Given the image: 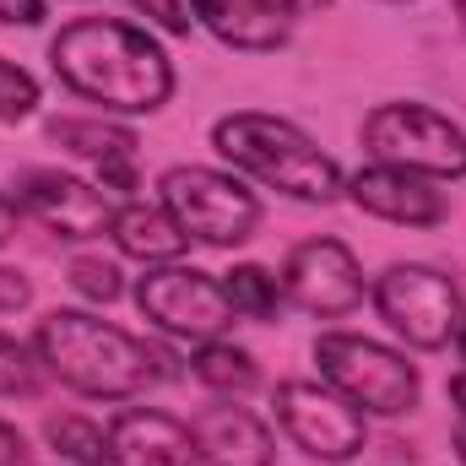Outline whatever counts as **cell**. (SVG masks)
<instances>
[{
    "label": "cell",
    "mask_w": 466,
    "mask_h": 466,
    "mask_svg": "<svg viewBox=\"0 0 466 466\" xmlns=\"http://www.w3.org/2000/svg\"><path fill=\"white\" fill-rule=\"evenodd\" d=\"M190 380L207 385L223 401H238V396H249L260 385V363H255V352L238 348L233 337H212V342L190 348Z\"/></svg>",
    "instance_id": "ac0fdd59"
},
{
    "label": "cell",
    "mask_w": 466,
    "mask_h": 466,
    "mask_svg": "<svg viewBox=\"0 0 466 466\" xmlns=\"http://www.w3.org/2000/svg\"><path fill=\"white\" fill-rule=\"evenodd\" d=\"M352 207L374 223H396V228H440L451 223V190L440 179L390 168V163H363L342 185Z\"/></svg>",
    "instance_id": "7c38bea8"
},
{
    "label": "cell",
    "mask_w": 466,
    "mask_h": 466,
    "mask_svg": "<svg viewBox=\"0 0 466 466\" xmlns=\"http://www.w3.org/2000/svg\"><path fill=\"white\" fill-rule=\"evenodd\" d=\"M125 5H130L136 16H147V22H152L157 33H168V38H190V27H196L185 0H125Z\"/></svg>",
    "instance_id": "cb8c5ba5"
},
{
    "label": "cell",
    "mask_w": 466,
    "mask_h": 466,
    "mask_svg": "<svg viewBox=\"0 0 466 466\" xmlns=\"http://www.w3.org/2000/svg\"><path fill=\"white\" fill-rule=\"evenodd\" d=\"M277 277H282L288 309H299L309 320H342V315H352L369 299V277H363L358 255L342 238H331V233L299 238Z\"/></svg>",
    "instance_id": "30bf717a"
},
{
    "label": "cell",
    "mask_w": 466,
    "mask_h": 466,
    "mask_svg": "<svg viewBox=\"0 0 466 466\" xmlns=\"http://www.w3.org/2000/svg\"><path fill=\"white\" fill-rule=\"evenodd\" d=\"M451 451H456V461L466 466V423H456V434H451Z\"/></svg>",
    "instance_id": "4dcf8cb0"
},
{
    "label": "cell",
    "mask_w": 466,
    "mask_h": 466,
    "mask_svg": "<svg viewBox=\"0 0 466 466\" xmlns=\"http://www.w3.org/2000/svg\"><path fill=\"white\" fill-rule=\"evenodd\" d=\"M44 380L49 374H44L33 342H16V337L0 331V401H33L44 390Z\"/></svg>",
    "instance_id": "7402d4cb"
},
{
    "label": "cell",
    "mask_w": 466,
    "mask_h": 466,
    "mask_svg": "<svg viewBox=\"0 0 466 466\" xmlns=\"http://www.w3.org/2000/svg\"><path fill=\"white\" fill-rule=\"evenodd\" d=\"M49 0H0V27H44Z\"/></svg>",
    "instance_id": "484cf974"
},
{
    "label": "cell",
    "mask_w": 466,
    "mask_h": 466,
    "mask_svg": "<svg viewBox=\"0 0 466 466\" xmlns=\"http://www.w3.org/2000/svg\"><path fill=\"white\" fill-rule=\"evenodd\" d=\"M16 223H22V212H16V201H11V196L0 190V249H5L11 238H16Z\"/></svg>",
    "instance_id": "83f0119b"
},
{
    "label": "cell",
    "mask_w": 466,
    "mask_h": 466,
    "mask_svg": "<svg viewBox=\"0 0 466 466\" xmlns=\"http://www.w3.org/2000/svg\"><path fill=\"white\" fill-rule=\"evenodd\" d=\"M66 282L87 299V304H119L125 299V271H119L115 255H98V249H82V255H71V266H66Z\"/></svg>",
    "instance_id": "44dd1931"
},
{
    "label": "cell",
    "mask_w": 466,
    "mask_h": 466,
    "mask_svg": "<svg viewBox=\"0 0 466 466\" xmlns=\"http://www.w3.org/2000/svg\"><path fill=\"white\" fill-rule=\"evenodd\" d=\"M27 456H33V451H27V440H22V429L0 418V466H27Z\"/></svg>",
    "instance_id": "4316f807"
},
{
    "label": "cell",
    "mask_w": 466,
    "mask_h": 466,
    "mask_svg": "<svg viewBox=\"0 0 466 466\" xmlns=\"http://www.w3.org/2000/svg\"><path fill=\"white\" fill-rule=\"evenodd\" d=\"M212 152L238 179H255L304 207H331L342 201V185H348L342 163L304 125L266 115V109H233V115L212 119Z\"/></svg>",
    "instance_id": "3957f363"
},
{
    "label": "cell",
    "mask_w": 466,
    "mask_h": 466,
    "mask_svg": "<svg viewBox=\"0 0 466 466\" xmlns=\"http://www.w3.org/2000/svg\"><path fill=\"white\" fill-rule=\"evenodd\" d=\"M141 320L174 342H212V337H228L233 331V304L223 277L201 271V266H185V260H168V266H147L130 288Z\"/></svg>",
    "instance_id": "ba28073f"
},
{
    "label": "cell",
    "mask_w": 466,
    "mask_h": 466,
    "mask_svg": "<svg viewBox=\"0 0 466 466\" xmlns=\"http://www.w3.org/2000/svg\"><path fill=\"white\" fill-rule=\"evenodd\" d=\"M49 141H55L60 152H71V157L93 163V168H104V163H119V157H136V152H141V136H136L130 125L104 119V115H60V119H49Z\"/></svg>",
    "instance_id": "e0dca14e"
},
{
    "label": "cell",
    "mask_w": 466,
    "mask_h": 466,
    "mask_svg": "<svg viewBox=\"0 0 466 466\" xmlns=\"http://www.w3.org/2000/svg\"><path fill=\"white\" fill-rule=\"evenodd\" d=\"M445 396H451V407H456V423H466V363L445 380Z\"/></svg>",
    "instance_id": "f1b7e54d"
},
{
    "label": "cell",
    "mask_w": 466,
    "mask_h": 466,
    "mask_svg": "<svg viewBox=\"0 0 466 466\" xmlns=\"http://www.w3.org/2000/svg\"><path fill=\"white\" fill-rule=\"evenodd\" d=\"M44 440L66 466H109V429L93 423L87 412H49Z\"/></svg>",
    "instance_id": "ffe728a7"
},
{
    "label": "cell",
    "mask_w": 466,
    "mask_h": 466,
    "mask_svg": "<svg viewBox=\"0 0 466 466\" xmlns=\"http://www.w3.org/2000/svg\"><path fill=\"white\" fill-rule=\"evenodd\" d=\"M396 5H401V0H396Z\"/></svg>",
    "instance_id": "836d02e7"
},
{
    "label": "cell",
    "mask_w": 466,
    "mask_h": 466,
    "mask_svg": "<svg viewBox=\"0 0 466 466\" xmlns=\"http://www.w3.org/2000/svg\"><path fill=\"white\" fill-rule=\"evenodd\" d=\"M315 374L363 418H407L423 396V374L407 352L358 331L315 337Z\"/></svg>",
    "instance_id": "5b68a950"
},
{
    "label": "cell",
    "mask_w": 466,
    "mask_h": 466,
    "mask_svg": "<svg viewBox=\"0 0 466 466\" xmlns=\"http://www.w3.org/2000/svg\"><path fill=\"white\" fill-rule=\"evenodd\" d=\"M456 5V22H461V33H466V0H451Z\"/></svg>",
    "instance_id": "d6a6232c"
},
{
    "label": "cell",
    "mask_w": 466,
    "mask_h": 466,
    "mask_svg": "<svg viewBox=\"0 0 466 466\" xmlns=\"http://www.w3.org/2000/svg\"><path fill=\"white\" fill-rule=\"evenodd\" d=\"M49 71L71 98L98 104L104 115H125V119L157 115L179 87L168 49L125 16L66 22L49 38Z\"/></svg>",
    "instance_id": "6da1fadb"
},
{
    "label": "cell",
    "mask_w": 466,
    "mask_h": 466,
    "mask_svg": "<svg viewBox=\"0 0 466 466\" xmlns=\"http://www.w3.org/2000/svg\"><path fill=\"white\" fill-rule=\"evenodd\" d=\"M104 429H109V466H201L190 423L163 407L125 401Z\"/></svg>",
    "instance_id": "4fadbf2b"
},
{
    "label": "cell",
    "mask_w": 466,
    "mask_h": 466,
    "mask_svg": "<svg viewBox=\"0 0 466 466\" xmlns=\"http://www.w3.org/2000/svg\"><path fill=\"white\" fill-rule=\"evenodd\" d=\"M27 304H33V282H27V271L0 260V315H22Z\"/></svg>",
    "instance_id": "d4e9b609"
},
{
    "label": "cell",
    "mask_w": 466,
    "mask_h": 466,
    "mask_svg": "<svg viewBox=\"0 0 466 466\" xmlns=\"http://www.w3.org/2000/svg\"><path fill=\"white\" fill-rule=\"evenodd\" d=\"M109 238L125 260H141V266H168V260H185V249H190L185 228L157 201H136V196L115 207Z\"/></svg>",
    "instance_id": "2e32d148"
},
{
    "label": "cell",
    "mask_w": 466,
    "mask_h": 466,
    "mask_svg": "<svg viewBox=\"0 0 466 466\" xmlns=\"http://www.w3.org/2000/svg\"><path fill=\"white\" fill-rule=\"evenodd\" d=\"M456 352H461V363H466V315H461V331H456Z\"/></svg>",
    "instance_id": "1f68e13d"
},
{
    "label": "cell",
    "mask_w": 466,
    "mask_h": 466,
    "mask_svg": "<svg viewBox=\"0 0 466 466\" xmlns=\"http://www.w3.org/2000/svg\"><path fill=\"white\" fill-rule=\"evenodd\" d=\"M33 352L49 380L87 401H141L163 380H174V352L125 331L93 309H49L33 326Z\"/></svg>",
    "instance_id": "7a4b0ae2"
},
{
    "label": "cell",
    "mask_w": 466,
    "mask_h": 466,
    "mask_svg": "<svg viewBox=\"0 0 466 466\" xmlns=\"http://www.w3.org/2000/svg\"><path fill=\"white\" fill-rule=\"evenodd\" d=\"M358 141L369 163H390V168H407L440 185L466 179V130L434 104H418V98L374 104L358 125Z\"/></svg>",
    "instance_id": "8992f818"
},
{
    "label": "cell",
    "mask_w": 466,
    "mask_h": 466,
    "mask_svg": "<svg viewBox=\"0 0 466 466\" xmlns=\"http://www.w3.org/2000/svg\"><path fill=\"white\" fill-rule=\"evenodd\" d=\"M38 76L27 71V66H16V60H5L0 55V125H22V119H33L38 109Z\"/></svg>",
    "instance_id": "603a6c76"
},
{
    "label": "cell",
    "mask_w": 466,
    "mask_h": 466,
    "mask_svg": "<svg viewBox=\"0 0 466 466\" xmlns=\"http://www.w3.org/2000/svg\"><path fill=\"white\" fill-rule=\"evenodd\" d=\"M223 288H228V304L238 320H277L288 309L282 277L260 260H238L233 271H223Z\"/></svg>",
    "instance_id": "d6986e66"
},
{
    "label": "cell",
    "mask_w": 466,
    "mask_h": 466,
    "mask_svg": "<svg viewBox=\"0 0 466 466\" xmlns=\"http://www.w3.org/2000/svg\"><path fill=\"white\" fill-rule=\"evenodd\" d=\"M369 304L385 320V331L412 352L451 348L466 315L456 277L429 260H390L380 277H369Z\"/></svg>",
    "instance_id": "52a82bcc"
},
{
    "label": "cell",
    "mask_w": 466,
    "mask_h": 466,
    "mask_svg": "<svg viewBox=\"0 0 466 466\" xmlns=\"http://www.w3.org/2000/svg\"><path fill=\"white\" fill-rule=\"evenodd\" d=\"M157 207L185 228L190 244L207 249H238L260 233V196L233 174L212 163H174L157 174Z\"/></svg>",
    "instance_id": "277c9868"
},
{
    "label": "cell",
    "mask_w": 466,
    "mask_h": 466,
    "mask_svg": "<svg viewBox=\"0 0 466 466\" xmlns=\"http://www.w3.org/2000/svg\"><path fill=\"white\" fill-rule=\"evenodd\" d=\"M11 201L22 218H33L44 233L66 238V244H87V238L109 233V223H115L109 190H98L66 168H16Z\"/></svg>",
    "instance_id": "8fae6325"
},
{
    "label": "cell",
    "mask_w": 466,
    "mask_h": 466,
    "mask_svg": "<svg viewBox=\"0 0 466 466\" xmlns=\"http://www.w3.org/2000/svg\"><path fill=\"white\" fill-rule=\"evenodd\" d=\"M190 22L207 27L223 49L238 55H277L293 38V11L282 0H185Z\"/></svg>",
    "instance_id": "5bb4252c"
},
{
    "label": "cell",
    "mask_w": 466,
    "mask_h": 466,
    "mask_svg": "<svg viewBox=\"0 0 466 466\" xmlns=\"http://www.w3.org/2000/svg\"><path fill=\"white\" fill-rule=\"evenodd\" d=\"M201 466H277V434L260 412L233 407V401H212L190 418Z\"/></svg>",
    "instance_id": "9a60e30c"
},
{
    "label": "cell",
    "mask_w": 466,
    "mask_h": 466,
    "mask_svg": "<svg viewBox=\"0 0 466 466\" xmlns=\"http://www.w3.org/2000/svg\"><path fill=\"white\" fill-rule=\"evenodd\" d=\"M271 423L293 451L320 466H348L369 445V418L342 401L326 380H282L271 390Z\"/></svg>",
    "instance_id": "9c48e42d"
},
{
    "label": "cell",
    "mask_w": 466,
    "mask_h": 466,
    "mask_svg": "<svg viewBox=\"0 0 466 466\" xmlns=\"http://www.w3.org/2000/svg\"><path fill=\"white\" fill-rule=\"evenodd\" d=\"M293 16H320V11H331V0H282Z\"/></svg>",
    "instance_id": "f546056e"
}]
</instances>
